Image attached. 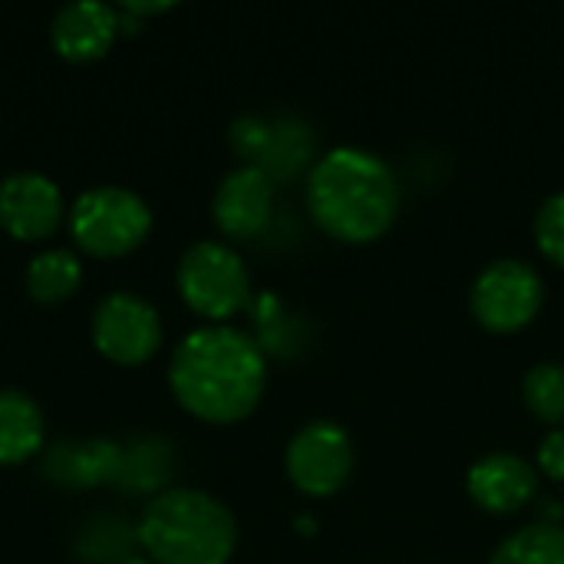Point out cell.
Returning <instances> with one entry per match:
<instances>
[{"label": "cell", "mask_w": 564, "mask_h": 564, "mask_svg": "<svg viewBox=\"0 0 564 564\" xmlns=\"http://www.w3.org/2000/svg\"><path fill=\"white\" fill-rule=\"evenodd\" d=\"M169 383L192 416L205 423H238L261 403L268 383L264 350L238 327H198L175 347Z\"/></svg>", "instance_id": "6da1fadb"}, {"label": "cell", "mask_w": 564, "mask_h": 564, "mask_svg": "<svg viewBox=\"0 0 564 564\" xmlns=\"http://www.w3.org/2000/svg\"><path fill=\"white\" fill-rule=\"evenodd\" d=\"M307 208L330 238L370 245L383 238L400 215V182L380 155L344 145L311 169Z\"/></svg>", "instance_id": "7a4b0ae2"}, {"label": "cell", "mask_w": 564, "mask_h": 564, "mask_svg": "<svg viewBox=\"0 0 564 564\" xmlns=\"http://www.w3.org/2000/svg\"><path fill=\"white\" fill-rule=\"evenodd\" d=\"M135 539L155 564H225L238 545V525L215 496L169 489L145 506Z\"/></svg>", "instance_id": "3957f363"}, {"label": "cell", "mask_w": 564, "mask_h": 564, "mask_svg": "<svg viewBox=\"0 0 564 564\" xmlns=\"http://www.w3.org/2000/svg\"><path fill=\"white\" fill-rule=\"evenodd\" d=\"M69 231L76 245L96 258H119L145 241L152 231L149 205L119 185L86 188L69 208Z\"/></svg>", "instance_id": "277c9868"}, {"label": "cell", "mask_w": 564, "mask_h": 564, "mask_svg": "<svg viewBox=\"0 0 564 564\" xmlns=\"http://www.w3.org/2000/svg\"><path fill=\"white\" fill-rule=\"evenodd\" d=\"M175 281L185 304L208 321H228L251 304V274L241 254L221 241L192 245L178 261Z\"/></svg>", "instance_id": "5b68a950"}, {"label": "cell", "mask_w": 564, "mask_h": 564, "mask_svg": "<svg viewBox=\"0 0 564 564\" xmlns=\"http://www.w3.org/2000/svg\"><path fill=\"white\" fill-rule=\"evenodd\" d=\"M542 301L545 284L539 271L516 258L489 264L469 291V311L489 334H516L529 327L539 317Z\"/></svg>", "instance_id": "8992f818"}, {"label": "cell", "mask_w": 564, "mask_h": 564, "mask_svg": "<svg viewBox=\"0 0 564 564\" xmlns=\"http://www.w3.org/2000/svg\"><path fill=\"white\" fill-rule=\"evenodd\" d=\"M288 479L304 496H334L347 486L354 473V443L347 430H340L330 420H314L304 430L294 433L284 453Z\"/></svg>", "instance_id": "52a82bcc"}, {"label": "cell", "mask_w": 564, "mask_h": 564, "mask_svg": "<svg viewBox=\"0 0 564 564\" xmlns=\"http://www.w3.org/2000/svg\"><path fill=\"white\" fill-rule=\"evenodd\" d=\"M93 340L112 364H145L162 344V321L155 304L132 291L102 297L93 311Z\"/></svg>", "instance_id": "ba28073f"}, {"label": "cell", "mask_w": 564, "mask_h": 564, "mask_svg": "<svg viewBox=\"0 0 564 564\" xmlns=\"http://www.w3.org/2000/svg\"><path fill=\"white\" fill-rule=\"evenodd\" d=\"M231 145L241 159H251V165L274 182L301 172V165L311 159L314 135L297 119L264 122L258 116H241L231 126Z\"/></svg>", "instance_id": "9c48e42d"}, {"label": "cell", "mask_w": 564, "mask_h": 564, "mask_svg": "<svg viewBox=\"0 0 564 564\" xmlns=\"http://www.w3.org/2000/svg\"><path fill=\"white\" fill-rule=\"evenodd\" d=\"M63 218L59 185L40 172H13L0 182V228L20 241H40Z\"/></svg>", "instance_id": "30bf717a"}, {"label": "cell", "mask_w": 564, "mask_h": 564, "mask_svg": "<svg viewBox=\"0 0 564 564\" xmlns=\"http://www.w3.org/2000/svg\"><path fill=\"white\" fill-rule=\"evenodd\" d=\"M271 212H274V182L254 165H241L228 172L212 202L215 225L228 238H241V241L258 238L268 228Z\"/></svg>", "instance_id": "8fae6325"}, {"label": "cell", "mask_w": 564, "mask_h": 564, "mask_svg": "<svg viewBox=\"0 0 564 564\" xmlns=\"http://www.w3.org/2000/svg\"><path fill=\"white\" fill-rule=\"evenodd\" d=\"M466 486L479 509L492 516H512L539 496V473L512 453H492L469 469Z\"/></svg>", "instance_id": "7c38bea8"}, {"label": "cell", "mask_w": 564, "mask_h": 564, "mask_svg": "<svg viewBox=\"0 0 564 564\" xmlns=\"http://www.w3.org/2000/svg\"><path fill=\"white\" fill-rule=\"evenodd\" d=\"M119 26H122V17L116 7H109L102 0H73L56 10L50 40L59 56L86 63V59L106 56Z\"/></svg>", "instance_id": "4fadbf2b"}, {"label": "cell", "mask_w": 564, "mask_h": 564, "mask_svg": "<svg viewBox=\"0 0 564 564\" xmlns=\"http://www.w3.org/2000/svg\"><path fill=\"white\" fill-rule=\"evenodd\" d=\"M43 413L20 390H0V466H17L43 449Z\"/></svg>", "instance_id": "5bb4252c"}, {"label": "cell", "mask_w": 564, "mask_h": 564, "mask_svg": "<svg viewBox=\"0 0 564 564\" xmlns=\"http://www.w3.org/2000/svg\"><path fill=\"white\" fill-rule=\"evenodd\" d=\"M119 459L122 449L112 443H79V446L59 443L46 459V473L69 486H93L102 479H116Z\"/></svg>", "instance_id": "9a60e30c"}, {"label": "cell", "mask_w": 564, "mask_h": 564, "mask_svg": "<svg viewBox=\"0 0 564 564\" xmlns=\"http://www.w3.org/2000/svg\"><path fill=\"white\" fill-rule=\"evenodd\" d=\"M79 278H83L79 258L73 251H66V248L40 251L26 264V291H30V297L43 301V304L66 301L76 291Z\"/></svg>", "instance_id": "2e32d148"}, {"label": "cell", "mask_w": 564, "mask_h": 564, "mask_svg": "<svg viewBox=\"0 0 564 564\" xmlns=\"http://www.w3.org/2000/svg\"><path fill=\"white\" fill-rule=\"evenodd\" d=\"M489 564H564V525L539 522L509 535Z\"/></svg>", "instance_id": "e0dca14e"}, {"label": "cell", "mask_w": 564, "mask_h": 564, "mask_svg": "<svg viewBox=\"0 0 564 564\" xmlns=\"http://www.w3.org/2000/svg\"><path fill=\"white\" fill-rule=\"evenodd\" d=\"M172 473V453L162 440H142L122 449L116 482L135 492H145L159 482H165Z\"/></svg>", "instance_id": "ac0fdd59"}, {"label": "cell", "mask_w": 564, "mask_h": 564, "mask_svg": "<svg viewBox=\"0 0 564 564\" xmlns=\"http://www.w3.org/2000/svg\"><path fill=\"white\" fill-rule=\"evenodd\" d=\"M525 406L535 420L549 426L564 423V364H539L522 383Z\"/></svg>", "instance_id": "d6986e66"}, {"label": "cell", "mask_w": 564, "mask_h": 564, "mask_svg": "<svg viewBox=\"0 0 564 564\" xmlns=\"http://www.w3.org/2000/svg\"><path fill=\"white\" fill-rule=\"evenodd\" d=\"M535 241H539V251L552 261L564 268V192L552 195L539 215H535Z\"/></svg>", "instance_id": "ffe728a7"}, {"label": "cell", "mask_w": 564, "mask_h": 564, "mask_svg": "<svg viewBox=\"0 0 564 564\" xmlns=\"http://www.w3.org/2000/svg\"><path fill=\"white\" fill-rule=\"evenodd\" d=\"M539 469L555 479V482H564V430H552L542 446H539Z\"/></svg>", "instance_id": "44dd1931"}, {"label": "cell", "mask_w": 564, "mask_h": 564, "mask_svg": "<svg viewBox=\"0 0 564 564\" xmlns=\"http://www.w3.org/2000/svg\"><path fill=\"white\" fill-rule=\"evenodd\" d=\"M172 3H139V0H126L122 3V10L126 13H139V17H145V13H162V10H169Z\"/></svg>", "instance_id": "7402d4cb"}, {"label": "cell", "mask_w": 564, "mask_h": 564, "mask_svg": "<svg viewBox=\"0 0 564 564\" xmlns=\"http://www.w3.org/2000/svg\"><path fill=\"white\" fill-rule=\"evenodd\" d=\"M116 564H155L152 558H142V555H129V558H122V562Z\"/></svg>", "instance_id": "603a6c76"}]
</instances>
